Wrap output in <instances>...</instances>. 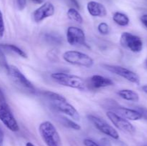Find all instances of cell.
<instances>
[{
    "label": "cell",
    "mask_w": 147,
    "mask_h": 146,
    "mask_svg": "<svg viewBox=\"0 0 147 146\" xmlns=\"http://www.w3.org/2000/svg\"><path fill=\"white\" fill-rule=\"evenodd\" d=\"M39 133L47 146H62L60 136L54 125L50 121H44L39 126Z\"/></svg>",
    "instance_id": "cell-1"
},
{
    "label": "cell",
    "mask_w": 147,
    "mask_h": 146,
    "mask_svg": "<svg viewBox=\"0 0 147 146\" xmlns=\"http://www.w3.org/2000/svg\"><path fill=\"white\" fill-rule=\"evenodd\" d=\"M53 80L65 87L84 91L86 89V83L83 78L78 76L64 72H54L51 74Z\"/></svg>",
    "instance_id": "cell-2"
},
{
    "label": "cell",
    "mask_w": 147,
    "mask_h": 146,
    "mask_svg": "<svg viewBox=\"0 0 147 146\" xmlns=\"http://www.w3.org/2000/svg\"><path fill=\"white\" fill-rule=\"evenodd\" d=\"M63 58L69 64L86 68L92 67L94 64V60L88 54L76 50L65 52L63 54Z\"/></svg>",
    "instance_id": "cell-3"
},
{
    "label": "cell",
    "mask_w": 147,
    "mask_h": 146,
    "mask_svg": "<svg viewBox=\"0 0 147 146\" xmlns=\"http://www.w3.org/2000/svg\"><path fill=\"white\" fill-rule=\"evenodd\" d=\"M120 43L122 47L135 53L140 52L143 49L142 39L131 33H122L120 37Z\"/></svg>",
    "instance_id": "cell-4"
},
{
    "label": "cell",
    "mask_w": 147,
    "mask_h": 146,
    "mask_svg": "<svg viewBox=\"0 0 147 146\" xmlns=\"http://www.w3.org/2000/svg\"><path fill=\"white\" fill-rule=\"evenodd\" d=\"M88 118L90 122L93 123V125L102 133L109 136L114 140H119V134L117 130L109 123H106L104 120L93 115H88Z\"/></svg>",
    "instance_id": "cell-5"
},
{
    "label": "cell",
    "mask_w": 147,
    "mask_h": 146,
    "mask_svg": "<svg viewBox=\"0 0 147 146\" xmlns=\"http://www.w3.org/2000/svg\"><path fill=\"white\" fill-rule=\"evenodd\" d=\"M103 67L110 72L120 76L131 82L136 84H139L140 83V78H139V75L134 72L131 71L129 69L121 67V66L110 65V64H104Z\"/></svg>",
    "instance_id": "cell-6"
},
{
    "label": "cell",
    "mask_w": 147,
    "mask_h": 146,
    "mask_svg": "<svg viewBox=\"0 0 147 146\" xmlns=\"http://www.w3.org/2000/svg\"><path fill=\"white\" fill-rule=\"evenodd\" d=\"M7 72L13 81L17 83L18 85L27 89L29 91H34V87L33 86L32 83L22 73V72L16 66L9 65V68L7 69Z\"/></svg>",
    "instance_id": "cell-7"
},
{
    "label": "cell",
    "mask_w": 147,
    "mask_h": 146,
    "mask_svg": "<svg viewBox=\"0 0 147 146\" xmlns=\"http://www.w3.org/2000/svg\"><path fill=\"white\" fill-rule=\"evenodd\" d=\"M67 41L72 46H86L88 47L85 33L81 29L76 27H69L66 32Z\"/></svg>",
    "instance_id": "cell-8"
},
{
    "label": "cell",
    "mask_w": 147,
    "mask_h": 146,
    "mask_svg": "<svg viewBox=\"0 0 147 146\" xmlns=\"http://www.w3.org/2000/svg\"><path fill=\"white\" fill-rule=\"evenodd\" d=\"M52 105L55 109L66 115L71 117L73 120L79 121L80 119V116L78 110L72 105L71 104L68 103L67 100H51Z\"/></svg>",
    "instance_id": "cell-9"
},
{
    "label": "cell",
    "mask_w": 147,
    "mask_h": 146,
    "mask_svg": "<svg viewBox=\"0 0 147 146\" xmlns=\"http://www.w3.org/2000/svg\"><path fill=\"white\" fill-rule=\"evenodd\" d=\"M0 120L11 131L17 132L20 130L18 123L8 104L0 106Z\"/></svg>",
    "instance_id": "cell-10"
},
{
    "label": "cell",
    "mask_w": 147,
    "mask_h": 146,
    "mask_svg": "<svg viewBox=\"0 0 147 146\" xmlns=\"http://www.w3.org/2000/svg\"><path fill=\"white\" fill-rule=\"evenodd\" d=\"M106 116L119 130L129 133H134L135 132V127L129 120L121 117L114 112L108 111L106 113Z\"/></svg>",
    "instance_id": "cell-11"
},
{
    "label": "cell",
    "mask_w": 147,
    "mask_h": 146,
    "mask_svg": "<svg viewBox=\"0 0 147 146\" xmlns=\"http://www.w3.org/2000/svg\"><path fill=\"white\" fill-rule=\"evenodd\" d=\"M55 11V7L51 2H45L39 8L33 11V19L35 22H40L45 19L54 15Z\"/></svg>",
    "instance_id": "cell-12"
},
{
    "label": "cell",
    "mask_w": 147,
    "mask_h": 146,
    "mask_svg": "<svg viewBox=\"0 0 147 146\" xmlns=\"http://www.w3.org/2000/svg\"><path fill=\"white\" fill-rule=\"evenodd\" d=\"M113 82L111 79L99 74H95L89 78L88 82V85L90 86L92 89H99L102 87H109L113 85Z\"/></svg>",
    "instance_id": "cell-13"
},
{
    "label": "cell",
    "mask_w": 147,
    "mask_h": 146,
    "mask_svg": "<svg viewBox=\"0 0 147 146\" xmlns=\"http://www.w3.org/2000/svg\"><path fill=\"white\" fill-rule=\"evenodd\" d=\"M115 113L119 115L121 117L126 119L128 120H141L142 118V115L141 114L140 112L138 111L137 110L134 109L126 108V107H118L117 108H115L113 110Z\"/></svg>",
    "instance_id": "cell-14"
},
{
    "label": "cell",
    "mask_w": 147,
    "mask_h": 146,
    "mask_svg": "<svg viewBox=\"0 0 147 146\" xmlns=\"http://www.w3.org/2000/svg\"><path fill=\"white\" fill-rule=\"evenodd\" d=\"M87 10L93 17H104L107 14V10L103 4L98 1H90L87 4Z\"/></svg>",
    "instance_id": "cell-15"
},
{
    "label": "cell",
    "mask_w": 147,
    "mask_h": 146,
    "mask_svg": "<svg viewBox=\"0 0 147 146\" xmlns=\"http://www.w3.org/2000/svg\"><path fill=\"white\" fill-rule=\"evenodd\" d=\"M117 94L123 100L131 102H138L139 100V95L136 92L129 89H123L118 91Z\"/></svg>",
    "instance_id": "cell-16"
},
{
    "label": "cell",
    "mask_w": 147,
    "mask_h": 146,
    "mask_svg": "<svg viewBox=\"0 0 147 146\" xmlns=\"http://www.w3.org/2000/svg\"><path fill=\"white\" fill-rule=\"evenodd\" d=\"M113 20L118 25L121 26V27H126L129 24V21H130L129 17L126 14L119 12V11H116L113 14Z\"/></svg>",
    "instance_id": "cell-17"
},
{
    "label": "cell",
    "mask_w": 147,
    "mask_h": 146,
    "mask_svg": "<svg viewBox=\"0 0 147 146\" xmlns=\"http://www.w3.org/2000/svg\"><path fill=\"white\" fill-rule=\"evenodd\" d=\"M0 48L1 50H9V51H11L14 52L15 54H18L20 57H23V58H27V54L24 52L23 50H22L21 49L19 48L18 47H17L16 45L11 44H0Z\"/></svg>",
    "instance_id": "cell-18"
},
{
    "label": "cell",
    "mask_w": 147,
    "mask_h": 146,
    "mask_svg": "<svg viewBox=\"0 0 147 146\" xmlns=\"http://www.w3.org/2000/svg\"><path fill=\"white\" fill-rule=\"evenodd\" d=\"M67 17L70 19L71 21H75L78 24H82L83 21V19L82 17L81 14L79 13V11L76 8H70L67 11Z\"/></svg>",
    "instance_id": "cell-19"
},
{
    "label": "cell",
    "mask_w": 147,
    "mask_h": 146,
    "mask_svg": "<svg viewBox=\"0 0 147 146\" xmlns=\"http://www.w3.org/2000/svg\"><path fill=\"white\" fill-rule=\"evenodd\" d=\"M62 118H63V124L66 127L73 129L75 130H80L81 129V127L78 123H76L73 120H70V119L67 118V117H62Z\"/></svg>",
    "instance_id": "cell-20"
},
{
    "label": "cell",
    "mask_w": 147,
    "mask_h": 146,
    "mask_svg": "<svg viewBox=\"0 0 147 146\" xmlns=\"http://www.w3.org/2000/svg\"><path fill=\"white\" fill-rule=\"evenodd\" d=\"M44 94L47 97L50 99L51 100H65L64 97L61 94H58V93L54 92L51 91H46L45 92Z\"/></svg>",
    "instance_id": "cell-21"
},
{
    "label": "cell",
    "mask_w": 147,
    "mask_h": 146,
    "mask_svg": "<svg viewBox=\"0 0 147 146\" xmlns=\"http://www.w3.org/2000/svg\"><path fill=\"white\" fill-rule=\"evenodd\" d=\"M98 30L101 34L106 35V34H109V31H110V27L107 23L101 22L98 26Z\"/></svg>",
    "instance_id": "cell-22"
},
{
    "label": "cell",
    "mask_w": 147,
    "mask_h": 146,
    "mask_svg": "<svg viewBox=\"0 0 147 146\" xmlns=\"http://www.w3.org/2000/svg\"><path fill=\"white\" fill-rule=\"evenodd\" d=\"M0 66L3 68H5L7 70L9 66L7 63V60L6 59L5 54L3 52V50H1V48H0Z\"/></svg>",
    "instance_id": "cell-23"
},
{
    "label": "cell",
    "mask_w": 147,
    "mask_h": 146,
    "mask_svg": "<svg viewBox=\"0 0 147 146\" xmlns=\"http://www.w3.org/2000/svg\"><path fill=\"white\" fill-rule=\"evenodd\" d=\"M4 30H5V28H4V19H3L2 13L0 10V39L2 38L3 36H4Z\"/></svg>",
    "instance_id": "cell-24"
},
{
    "label": "cell",
    "mask_w": 147,
    "mask_h": 146,
    "mask_svg": "<svg viewBox=\"0 0 147 146\" xmlns=\"http://www.w3.org/2000/svg\"><path fill=\"white\" fill-rule=\"evenodd\" d=\"M83 144L85 145V146H100V145L98 143H97L94 140L89 138L85 139L83 140Z\"/></svg>",
    "instance_id": "cell-25"
},
{
    "label": "cell",
    "mask_w": 147,
    "mask_h": 146,
    "mask_svg": "<svg viewBox=\"0 0 147 146\" xmlns=\"http://www.w3.org/2000/svg\"><path fill=\"white\" fill-rule=\"evenodd\" d=\"M17 4L19 9L23 10L27 5V0H17Z\"/></svg>",
    "instance_id": "cell-26"
},
{
    "label": "cell",
    "mask_w": 147,
    "mask_h": 146,
    "mask_svg": "<svg viewBox=\"0 0 147 146\" xmlns=\"http://www.w3.org/2000/svg\"><path fill=\"white\" fill-rule=\"evenodd\" d=\"M7 100H6L5 96H4V92H3L2 90L0 87V106L1 105H7Z\"/></svg>",
    "instance_id": "cell-27"
},
{
    "label": "cell",
    "mask_w": 147,
    "mask_h": 146,
    "mask_svg": "<svg viewBox=\"0 0 147 146\" xmlns=\"http://www.w3.org/2000/svg\"><path fill=\"white\" fill-rule=\"evenodd\" d=\"M100 146H112L110 140H108L107 138H103L100 140Z\"/></svg>",
    "instance_id": "cell-28"
},
{
    "label": "cell",
    "mask_w": 147,
    "mask_h": 146,
    "mask_svg": "<svg viewBox=\"0 0 147 146\" xmlns=\"http://www.w3.org/2000/svg\"><path fill=\"white\" fill-rule=\"evenodd\" d=\"M4 134L2 128L0 126V146H4Z\"/></svg>",
    "instance_id": "cell-29"
},
{
    "label": "cell",
    "mask_w": 147,
    "mask_h": 146,
    "mask_svg": "<svg viewBox=\"0 0 147 146\" xmlns=\"http://www.w3.org/2000/svg\"><path fill=\"white\" fill-rule=\"evenodd\" d=\"M141 21H142V24H144L145 27L147 29V14H144L140 18Z\"/></svg>",
    "instance_id": "cell-30"
},
{
    "label": "cell",
    "mask_w": 147,
    "mask_h": 146,
    "mask_svg": "<svg viewBox=\"0 0 147 146\" xmlns=\"http://www.w3.org/2000/svg\"><path fill=\"white\" fill-rule=\"evenodd\" d=\"M70 3L73 5V7H76V9L80 8V5H79V3L77 0H70Z\"/></svg>",
    "instance_id": "cell-31"
},
{
    "label": "cell",
    "mask_w": 147,
    "mask_h": 146,
    "mask_svg": "<svg viewBox=\"0 0 147 146\" xmlns=\"http://www.w3.org/2000/svg\"><path fill=\"white\" fill-rule=\"evenodd\" d=\"M32 2H34V4H42L44 2V0H32Z\"/></svg>",
    "instance_id": "cell-32"
},
{
    "label": "cell",
    "mask_w": 147,
    "mask_h": 146,
    "mask_svg": "<svg viewBox=\"0 0 147 146\" xmlns=\"http://www.w3.org/2000/svg\"><path fill=\"white\" fill-rule=\"evenodd\" d=\"M142 90H143V91L145 93L147 94V84L146 85H144L143 87H142Z\"/></svg>",
    "instance_id": "cell-33"
},
{
    "label": "cell",
    "mask_w": 147,
    "mask_h": 146,
    "mask_svg": "<svg viewBox=\"0 0 147 146\" xmlns=\"http://www.w3.org/2000/svg\"><path fill=\"white\" fill-rule=\"evenodd\" d=\"M26 146H34V145L32 144V143H30V142H28V143H26Z\"/></svg>",
    "instance_id": "cell-34"
},
{
    "label": "cell",
    "mask_w": 147,
    "mask_h": 146,
    "mask_svg": "<svg viewBox=\"0 0 147 146\" xmlns=\"http://www.w3.org/2000/svg\"><path fill=\"white\" fill-rule=\"evenodd\" d=\"M146 68H147V60H146Z\"/></svg>",
    "instance_id": "cell-35"
}]
</instances>
